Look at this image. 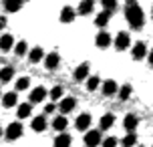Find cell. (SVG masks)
Masks as SVG:
<instances>
[{"label":"cell","mask_w":153,"mask_h":147,"mask_svg":"<svg viewBox=\"0 0 153 147\" xmlns=\"http://www.w3.org/2000/svg\"><path fill=\"white\" fill-rule=\"evenodd\" d=\"M123 125H125L127 133H133V129L137 127V117H135V115H127V117H125V121H123Z\"/></svg>","instance_id":"cell-18"},{"label":"cell","mask_w":153,"mask_h":147,"mask_svg":"<svg viewBox=\"0 0 153 147\" xmlns=\"http://www.w3.org/2000/svg\"><path fill=\"white\" fill-rule=\"evenodd\" d=\"M12 77H14V71L10 69V67L0 69V83H8V81H12Z\"/></svg>","instance_id":"cell-20"},{"label":"cell","mask_w":153,"mask_h":147,"mask_svg":"<svg viewBox=\"0 0 153 147\" xmlns=\"http://www.w3.org/2000/svg\"><path fill=\"white\" fill-rule=\"evenodd\" d=\"M59 62H61V56H59V53H48L45 56V67L48 71H53L59 67Z\"/></svg>","instance_id":"cell-5"},{"label":"cell","mask_w":153,"mask_h":147,"mask_svg":"<svg viewBox=\"0 0 153 147\" xmlns=\"http://www.w3.org/2000/svg\"><path fill=\"white\" fill-rule=\"evenodd\" d=\"M93 6H95V2H93V0H85V2L79 4V12H81V14H89V12L93 10Z\"/></svg>","instance_id":"cell-24"},{"label":"cell","mask_w":153,"mask_h":147,"mask_svg":"<svg viewBox=\"0 0 153 147\" xmlns=\"http://www.w3.org/2000/svg\"><path fill=\"white\" fill-rule=\"evenodd\" d=\"M71 135L69 133H59V137L54 139V147H71Z\"/></svg>","instance_id":"cell-9"},{"label":"cell","mask_w":153,"mask_h":147,"mask_svg":"<svg viewBox=\"0 0 153 147\" xmlns=\"http://www.w3.org/2000/svg\"><path fill=\"white\" fill-rule=\"evenodd\" d=\"M75 20V10L71 6H65L61 10V22H73Z\"/></svg>","instance_id":"cell-12"},{"label":"cell","mask_w":153,"mask_h":147,"mask_svg":"<svg viewBox=\"0 0 153 147\" xmlns=\"http://www.w3.org/2000/svg\"><path fill=\"white\" fill-rule=\"evenodd\" d=\"M101 143H103L101 147H117L119 141H117V137H107V139H103Z\"/></svg>","instance_id":"cell-34"},{"label":"cell","mask_w":153,"mask_h":147,"mask_svg":"<svg viewBox=\"0 0 153 147\" xmlns=\"http://www.w3.org/2000/svg\"><path fill=\"white\" fill-rule=\"evenodd\" d=\"M149 65H151V67H153V50H151V53H149Z\"/></svg>","instance_id":"cell-37"},{"label":"cell","mask_w":153,"mask_h":147,"mask_svg":"<svg viewBox=\"0 0 153 147\" xmlns=\"http://www.w3.org/2000/svg\"><path fill=\"white\" fill-rule=\"evenodd\" d=\"M53 111H54V105H53V103H48V105L45 107V113H53Z\"/></svg>","instance_id":"cell-35"},{"label":"cell","mask_w":153,"mask_h":147,"mask_svg":"<svg viewBox=\"0 0 153 147\" xmlns=\"http://www.w3.org/2000/svg\"><path fill=\"white\" fill-rule=\"evenodd\" d=\"M67 125H69V121H67V117L65 115H61V117H56L53 121V127L56 129L59 133H65V129H67Z\"/></svg>","instance_id":"cell-13"},{"label":"cell","mask_w":153,"mask_h":147,"mask_svg":"<svg viewBox=\"0 0 153 147\" xmlns=\"http://www.w3.org/2000/svg\"><path fill=\"white\" fill-rule=\"evenodd\" d=\"M30 113H32V105H30V103H22V105H18V117H20V119H26Z\"/></svg>","instance_id":"cell-21"},{"label":"cell","mask_w":153,"mask_h":147,"mask_svg":"<svg viewBox=\"0 0 153 147\" xmlns=\"http://www.w3.org/2000/svg\"><path fill=\"white\" fill-rule=\"evenodd\" d=\"M4 26H6V18H4V16H0V28H4Z\"/></svg>","instance_id":"cell-36"},{"label":"cell","mask_w":153,"mask_h":147,"mask_svg":"<svg viewBox=\"0 0 153 147\" xmlns=\"http://www.w3.org/2000/svg\"><path fill=\"white\" fill-rule=\"evenodd\" d=\"M103 6H105V12L111 14V10L117 8V2H115V0H103Z\"/></svg>","instance_id":"cell-33"},{"label":"cell","mask_w":153,"mask_h":147,"mask_svg":"<svg viewBox=\"0 0 153 147\" xmlns=\"http://www.w3.org/2000/svg\"><path fill=\"white\" fill-rule=\"evenodd\" d=\"M135 143H137L135 133H127V135L121 139V145H123V147H135Z\"/></svg>","instance_id":"cell-22"},{"label":"cell","mask_w":153,"mask_h":147,"mask_svg":"<svg viewBox=\"0 0 153 147\" xmlns=\"http://www.w3.org/2000/svg\"><path fill=\"white\" fill-rule=\"evenodd\" d=\"M26 48H28V47H26V42H24V40L16 42V48H14V50H16V56H22V54L26 53Z\"/></svg>","instance_id":"cell-32"},{"label":"cell","mask_w":153,"mask_h":147,"mask_svg":"<svg viewBox=\"0 0 153 147\" xmlns=\"http://www.w3.org/2000/svg\"><path fill=\"white\" fill-rule=\"evenodd\" d=\"M87 75H89V65H87V62L79 65V67L75 69V79H76V81H85Z\"/></svg>","instance_id":"cell-10"},{"label":"cell","mask_w":153,"mask_h":147,"mask_svg":"<svg viewBox=\"0 0 153 147\" xmlns=\"http://www.w3.org/2000/svg\"><path fill=\"white\" fill-rule=\"evenodd\" d=\"M24 89H28V79L20 77L18 81H16V91H24Z\"/></svg>","instance_id":"cell-31"},{"label":"cell","mask_w":153,"mask_h":147,"mask_svg":"<svg viewBox=\"0 0 153 147\" xmlns=\"http://www.w3.org/2000/svg\"><path fill=\"white\" fill-rule=\"evenodd\" d=\"M75 125H76V129H79V131L89 129V125H91V115H89V113H81V115L76 117Z\"/></svg>","instance_id":"cell-6"},{"label":"cell","mask_w":153,"mask_h":147,"mask_svg":"<svg viewBox=\"0 0 153 147\" xmlns=\"http://www.w3.org/2000/svg\"><path fill=\"white\" fill-rule=\"evenodd\" d=\"M20 6H22V4H20L18 0H6V2H4V8H6L8 12H16Z\"/></svg>","instance_id":"cell-27"},{"label":"cell","mask_w":153,"mask_h":147,"mask_svg":"<svg viewBox=\"0 0 153 147\" xmlns=\"http://www.w3.org/2000/svg\"><path fill=\"white\" fill-rule=\"evenodd\" d=\"M45 97H46V89L45 87H36V89H32V93H30V103H40Z\"/></svg>","instance_id":"cell-8"},{"label":"cell","mask_w":153,"mask_h":147,"mask_svg":"<svg viewBox=\"0 0 153 147\" xmlns=\"http://www.w3.org/2000/svg\"><path fill=\"white\" fill-rule=\"evenodd\" d=\"M32 129H34L36 133L45 131V129H46V119L42 115H40V117H34V119H32Z\"/></svg>","instance_id":"cell-15"},{"label":"cell","mask_w":153,"mask_h":147,"mask_svg":"<svg viewBox=\"0 0 153 147\" xmlns=\"http://www.w3.org/2000/svg\"><path fill=\"white\" fill-rule=\"evenodd\" d=\"M131 91H133V87L131 85H123L121 89H119V99H129V95H131Z\"/></svg>","instance_id":"cell-28"},{"label":"cell","mask_w":153,"mask_h":147,"mask_svg":"<svg viewBox=\"0 0 153 147\" xmlns=\"http://www.w3.org/2000/svg\"><path fill=\"white\" fill-rule=\"evenodd\" d=\"M99 83H101L99 77H89L87 79V89H89V91H95V89L99 87Z\"/></svg>","instance_id":"cell-29"},{"label":"cell","mask_w":153,"mask_h":147,"mask_svg":"<svg viewBox=\"0 0 153 147\" xmlns=\"http://www.w3.org/2000/svg\"><path fill=\"white\" fill-rule=\"evenodd\" d=\"M0 137H2V127H0Z\"/></svg>","instance_id":"cell-38"},{"label":"cell","mask_w":153,"mask_h":147,"mask_svg":"<svg viewBox=\"0 0 153 147\" xmlns=\"http://www.w3.org/2000/svg\"><path fill=\"white\" fill-rule=\"evenodd\" d=\"M125 18H127V22L133 28H141L143 26L145 16H143V10H141V6H139L135 0H129L127 2V6H125Z\"/></svg>","instance_id":"cell-1"},{"label":"cell","mask_w":153,"mask_h":147,"mask_svg":"<svg viewBox=\"0 0 153 147\" xmlns=\"http://www.w3.org/2000/svg\"><path fill=\"white\" fill-rule=\"evenodd\" d=\"M76 101L73 99V97H65V99L61 101V105H59V109H61V113H71L73 109H75Z\"/></svg>","instance_id":"cell-7"},{"label":"cell","mask_w":153,"mask_h":147,"mask_svg":"<svg viewBox=\"0 0 153 147\" xmlns=\"http://www.w3.org/2000/svg\"><path fill=\"white\" fill-rule=\"evenodd\" d=\"M16 99H18V97H16V93H6L4 97H2V105H4V107H14V105H16Z\"/></svg>","instance_id":"cell-23"},{"label":"cell","mask_w":153,"mask_h":147,"mask_svg":"<svg viewBox=\"0 0 153 147\" xmlns=\"http://www.w3.org/2000/svg\"><path fill=\"white\" fill-rule=\"evenodd\" d=\"M42 56H45V53H42V48H40V47H34V48L30 50V61H32V62H38Z\"/></svg>","instance_id":"cell-26"},{"label":"cell","mask_w":153,"mask_h":147,"mask_svg":"<svg viewBox=\"0 0 153 147\" xmlns=\"http://www.w3.org/2000/svg\"><path fill=\"white\" fill-rule=\"evenodd\" d=\"M115 123V115L113 113H107V115L101 117V129H111Z\"/></svg>","instance_id":"cell-19"},{"label":"cell","mask_w":153,"mask_h":147,"mask_svg":"<svg viewBox=\"0 0 153 147\" xmlns=\"http://www.w3.org/2000/svg\"><path fill=\"white\" fill-rule=\"evenodd\" d=\"M20 135H22V125H20V123H10V125L6 127V137H8L10 141L18 139Z\"/></svg>","instance_id":"cell-4"},{"label":"cell","mask_w":153,"mask_h":147,"mask_svg":"<svg viewBox=\"0 0 153 147\" xmlns=\"http://www.w3.org/2000/svg\"><path fill=\"white\" fill-rule=\"evenodd\" d=\"M117 91H119V87H117V83H115L113 79H109V81H105V85H103V93L107 95V97L115 95Z\"/></svg>","instance_id":"cell-11"},{"label":"cell","mask_w":153,"mask_h":147,"mask_svg":"<svg viewBox=\"0 0 153 147\" xmlns=\"http://www.w3.org/2000/svg\"><path fill=\"white\" fill-rule=\"evenodd\" d=\"M12 45H14V39L10 36V34H4V36H0V50H10L12 48Z\"/></svg>","instance_id":"cell-14"},{"label":"cell","mask_w":153,"mask_h":147,"mask_svg":"<svg viewBox=\"0 0 153 147\" xmlns=\"http://www.w3.org/2000/svg\"><path fill=\"white\" fill-rule=\"evenodd\" d=\"M51 99L53 101L62 99V87H54V89H51Z\"/></svg>","instance_id":"cell-30"},{"label":"cell","mask_w":153,"mask_h":147,"mask_svg":"<svg viewBox=\"0 0 153 147\" xmlns=\"http://www.w3.org/2000/svg\"><path fill=\"white\" fill-rule=\"evenodd\" d=\"M95 42H97V47L105 48V47L111 45V36H109L107 32H99V34H97V39H95Z\"/></svg>","instance_id":"cell-16"},{"label":"cell","mask_w":153,"mask_h":147,"mask_svg":"<svg viewBox=\"0 0 153 147\" xmlns=\"http://www.w3.org/2000/svg\"><path fill=\"white\" fill-rule=\"evenodd\" d=\"M129 45H131L129 32H119L115 36V47H117V50H125V48H129Z\"/></svg>","instance_id":"cell-2"},{"label":"cell","mask_w":153,"mask_h":147,"mask_svg":"<svg viewBox=\"0 0 153 147\" xmlns=\"http://www.w3.org/2000/svg\"><path fill=\"white\" fill-rule=\"evenodd\" d=\"M109 12H105V10H103V12H99V14H97V18H95V24H97V26H105V24L109 22Z\"/></svg>","instance_id":"cell-25"},{"label":"cell","mask_w":153,"mask_h":147,"mask_svg":"<svg viewBox=\"0 0 153 147\" xmlns=\"http://www.w3.org/2000/svg\"><path fill=\"white\" fill-rule=\"evenodd\" d=\"M101 133L97 131V129H93V131H89L87 135H85V145L87 147H97L101 143Z\"/></svg>","instance_id":"cell-3"},{"label":"cell","mask_w":153,"mask_h":147,"mask_svg":"<svg viewBox=\"0 0 153 147\" xmlns=\"http://www.w3.org/2000/svg\"><path fill=\"white\" fill-rule=\"evenodd\" d=\"M145 53H147V47H145V42H137L135 47H133V59H143L145 56Z\"/></svg>","instance_id":"cell-17"}]
</instances>
